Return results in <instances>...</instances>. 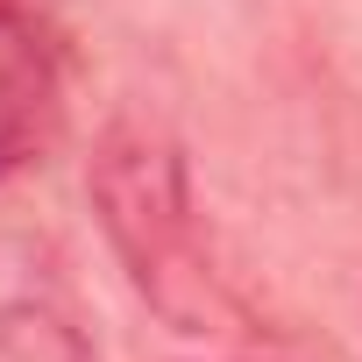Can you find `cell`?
<instances>
[{
    "mask_svg": "<svg viewBox=\"0 0 362 362\" xmlns=\"http://www.w3.org/2000/svg\"><path fill=\"white\" fill-rule=\"evenodd\" d=\"M43 15V0H0V36H29Z\"/></svg>",
    "mask_w": 362,
    "mask_h": 362,
    "instance_id": "obj_4",
    "label": "cell"
},
{
    "mask_svg": "<svg viewBox=\"0 0 362 362\" xmlns=\"http://www.w3.org/2000/svg\"><path fill=\"white\" fill-rule=\"evenodd\" d=\"M93 214L107 249L121 256L135 298L177 327V334H249V305L228 291V277L214 270L206 242H199V214H192V185H185V156H177L156 128L121 121L107 128V142L93 149Z\"/></svg>",
    "mask_w": 362,
    "mask_h": 362,
    "instance_id": "obj_1",
    "label": "cell"
},
{
    "mask_svg": "<svg viewBox=\"0 0 362 362\" xmlns=\"http://www.w3.org/2000/svg\"><path fill=\"white\" fill-rule=\"evenodd\" d=\"M43 114H50V86L43 64H0V177L36 156L43 142Z\"/></svg>",
    "mask_w": 362,
    "mask_h": 362,
    "instance_id": "obj_3",
    "label": "cell"
},
{
    "mask_svg": "<svg viewBox=\"0 0 362 362\" xmlns=\"http://www.w3.org/2000/svg\"><path fill=\"white\" fill-rule=\"evenodd\" d=\"M0 362H93V355H86V334L57 305L22 298L0 313Z\"/></svg>",
    "mask_w": 362,
    "mask_h": 362,
    "instance_id": "obj_2",
    "label": "cell"
}]
</instances>
